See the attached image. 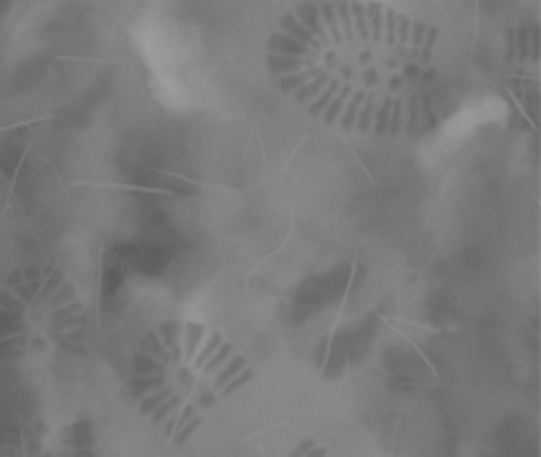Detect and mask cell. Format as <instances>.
Segmentation results:
<instances>
[{
  "label": "cell",
  "instance_id": "1",
  "mask_svg": "<svg viewBox=\"0 0 541 457\" xmlns=\"http://www.w3.org/2000/svg\"><path fill=\"white\" fill-rule=\"evenodd\" d=\"M269 82L333 133L412 140L448 104L440 31L379 0H310L285 10L265 41Z\"/></svg>",
  "mask_w": 541,
  "mask_h": 457
},
{
  "label": "cell",
  "instance_id": "2",
  "mask_svg": "<svg viewBox=\"0 0 541 457\" xmlns=\"http://www.w3.org/2000/svg\"><path fill=\"white\" fill-rule=\"evenodd\" d=\"M254 379L252 358L221 328L163 323L140 343L135 389L140 409L168 440L186 442Z\"/></svg>",
  "mask_w": 541,
  "mask_h": 457
}]
</instances>
